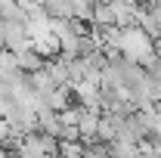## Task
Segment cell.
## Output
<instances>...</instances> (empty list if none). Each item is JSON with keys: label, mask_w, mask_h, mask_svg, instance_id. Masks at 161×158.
I'll list each match as a JSON object with an SVG mask.
<instances>
[{"label": "cell", "mask_w": 161, "mask_h": 158, "mask_svg": "<svg viewBox=\"0 0 161 158\" xmlns=\"http://www.w3.org/2000/svg\"><path fill=\"white\" fill-rule=\"evenodd\" d=\"M118 53L127 56V59H136L146 62L155 50H152V37L142 31L140 25H130V28H121V43H118Z\"/></svg>", "instance_id": "obj_1"}, {"label": "cell", "mask_w": 161, "mask_h": 158, "mask_svg": "<svg viewBox=\"0 0 161 158\" xmlns=\"http://www.w3.org/2000/svg\"><path fill=\"white\" fill-rule=\"evenodd\" d=\"M146 158H152V155H146Z\"/></svg>", "instance_id": "obj_2"}]
</instances>
